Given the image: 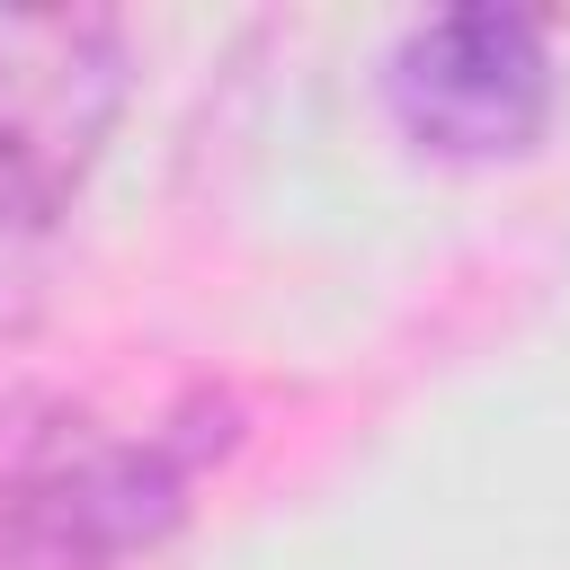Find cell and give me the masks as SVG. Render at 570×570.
Wrapping results in <instances>:
<instances>
[{
    "mask_svg": "<svg viewBox=\"0 0 570 570\" xmlns=\"http://www.w3.org/2000/svg\"><path fill=\"white\" fill-rule=\"evenodd\" d=\"M240 410L196 392L142 436L89 428L71 401L0 392V570H125L169 543L196 508L205 463H223Z\"/></svg>",
    "mask_w": 570,
    "mask_h": 570,
    "instance_id": "6da1fadb",
    "label": "cell"
},
{
    "mask_svg": "<svg viewBox=\"0 0 570 570\" xmlns=\"http://www.w3.org/2000/svg\"><path fill=\"white\" fill-rule=\"evenodd\" d=\"M383 98L401 116V134L436 160H525L552 125V45L543 18L525 9H436L419 18L392 62H383Z\"/></svg>",
    "mask_w": 570,
    "mask_h": 570,
    "instance_id": "7a4b0ae2",
    "label": "cell"
},
{
    "mask_svg": "<svg viewBox=\"0 0 570 570\" xmlns=\"http://www.w3.org/2000/svg\"><path fill=\"white\" fill-rule=\"evenodd\" d=\"M134 89L125 27L107 9H18L0 18V169L62 223L80 178L98 169Z\"/></svg>",
    "mask_w": 570,
    "mask_h": 570,
    "instance_id": "3957f363",
    "label": "cell"
},
{
    "mask_svg": "<svg viewBox=\"0 0 570 570\" xmlns=\"http://www.w3.org/2000/svg\"><path fill=\"white\" fill-rule=\"evenodd\" d=\"M45 267H53V214L0 169V338H18L45 303Z\"/></svg>",
    "mask_w": 570,
    "mask_h": 570,
    "instance_id": "277c9868",
    "label": "cell"
}]
</instances>
